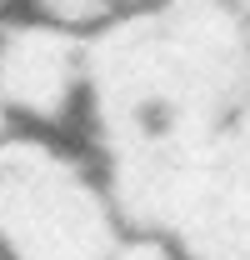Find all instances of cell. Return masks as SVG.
<instances>
[{"label":"cell","mask_w":250,"mask_h":260,"mask_svg":"<svg viewBox=\"0 0 250 260\" xmlns=\"http://www.w3.org/2000/svg\"><path fill=\"white\" fill-rule=\"evenodd\" d=\"M125 10H135V5H160V0H120Z\"/></svg>","instance_id":"obj_6"},{"label":"cell","mask_w":250,"mask_h":260,"mask_svg":"<svg viewBox=\"0 0 250 260\" xmlns=\"http://www.w3.org/2000/svg\"><path fill=\"white\" fill-rule=\"evenodd\" d=\"M235 5H240V10H245V15H250V0H235Z\"/></svg>","instance_id":"obj_7"},{"label":"cell","mask_w":250,"mask_h":260,"mask_svg":"<svg viewBox=\"0 0 250 260\" xmlns=\"http://www.w3.org/2000/svg\"><path fill=\"white\" fill-rule=\"evenodd\" d=\"M0 90L10 115L65 125L90 95V40L55 20H10L0 30Z\"/></svg>","instance_id":"obj_3"},{"label":"cell","mask_w":250,"mask_h":260,"mask_svg":"<svg viewBox=\"0 0 250 260\" xmlns=\"http://www.w3.org/2000/svg\"><path fill=\"white\" fill-rule=\"evenodd\" d=\"M5 125H10V105H5V90H0V140H5Z\"/></svg>","instance_id":"obj_5"},{"label":"cell","mask_w":250,"mask_h":260,"mask_svg":"<svg viewBox=\"0 0 250 260\" xmlns=\"http://www.w3.org/2000/svg\"><path fill=\"white\" fill-rule=\"evenodd\" d=\"M125 215L105 175L95 180L50 140H0V260H110Z\"/></svg>","instance_id":"obj_2"},{"label":"cell","mask_w":250,"mask_h":260,"mask_svg":"<svg viewBox=\"0 0 250 260\" xmlns=\"http://www.w3.org/2000/svg\"><path fill=\"white\" fill-rule=\"evenodd\" d=\"M40 20H55L65 30H80V35H95L100 25L115 20L120 0H30Z\"/></svg>","instance_id":"obj_4"},{"label":"cell","mask_w":250,"mask_h":260,"mask_svg":"<svg viewBox=\"0 0 250 260\" xmlns=\"http://www.w3.org/2000/svg\"><path fill=\"white\" fill-rule=\"evenodd\" d=\"M85 105L125 225L175 240L250 105V15L235 0L115 15L90 35Z\"/></svg>","instance_id":"obj_1"}]
</instances>
